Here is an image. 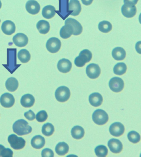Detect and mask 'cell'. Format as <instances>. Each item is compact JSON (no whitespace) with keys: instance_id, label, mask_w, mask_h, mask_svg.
Returning <instances> with one entry per match:
<instances>
[{"instance_id":"4","label":"cell","mask_w":141,"mask_h":160,"mask_svg":"<svg viewBox=\"0 0 141 160\" xmlns=\"http://www.w3.org/2000/svg\"><path fill=\"white\" fill-rule=\"evenodd\" d=\"M7 140L11 147L14 150H21L25 147L26 144V140L23 138L19 137L16 134L10 135Z\"/></svg>"},{"instance_id":"41","label":"cell","mask_w":141,"mask_h":160,"mask_svg":"<svg viewBox=\"0 0 141 160\" xmlns=\"http://www.w3.org/2000/svg\"><path fill=\"white\" fill-rule=\"evenodd\" d=\"M82 3L85 6H89L92 4L93 0H82Z\"/></svg>"},{"instance_id":"31","label":"cell","mask_w":141,"mask_h":160,"mask_svg":"<svg viewBox=\"0 0 141 160\" xmlns=\"http://www.w3.org/2000/svg\"><path fill=\"white\" fill-rule=\"evenodd\" d=\"M99 30L103 33H109L112 29V24L107 21H103L99 22L98 26Z\"/></svg>"},{"instance_id":"7","label":"cell","mask_w":141,"mask_h":160,"mask_svg":"<svg viewBox=\"0 0 141 160\" xmlns=\"http://www.w3.org/2000/svg\"><path fill=\"white\" fill-rule=\"evenodd\" d=\"M86 72L89 78L91 79H96L100 76L101 70L99 65L92 63L87 66L86 69Z\"/></svg>"},{"instance_id":"5","label":"cell","mask_w":141,"mask_h":160,"mask_svg":"<svg viewBox=\"0 0 141 160\" xmlns=\"http://www.w3.org/2000/svg\"><path fill=\"white\" fill-rule=\"evenodd\" d=\"M55 97L58 102L62 103L65 102L69 100L70 97V91L69 88L65 86L59 87L56 90Z\"/></svg>"},{"instance_id":"44","label":"cell","mask_w":141,"mask_h":160,"mask_svg":"<svg viewBox=\"0 0 141 160\" xmlns=\"http://www.w3.org/2000/svg\"><path fill=\"white\" fill-rule=\"evenodd\" d=\"M140 157H141V155H140Z\"/></svg>"},{"instance_id":"21","label":"cell","mask_w":141,"mask_h":160,"mask_svg":"<svg viewBox=\"0 0 141 160\" xmlns=\"http://www.w3.org/2000/svg\"><path fill=\"white\" fill-rule=\"evenodd\" d=\"M73 34V27L70 24H65L60 30V36L63 39H67Z\"/></svg>"},{"instance_id":"22","label":"cell","mask_w":141,"mask_h":160,"mask_svg":"<svg viewBox=\"0 0 141 160\" xmlns=\"http://www.w3.org/2000/svg\"><path fill=\"white\" fill-rule=\"evenodd\" d=\"M35 99L32 95L26 94L23 95L21 100V103L24 108H31L35 104Z\"/></svg>"},{"instance_id":"27","label":"cell","mask_w":141,"mask_h":160,"mask_svg":"<svg viewBox=\"0 0 141 160\" xmlns=\"http://www.w3.org/2000/svg\"><path fill=\"white\" fill-rule=\"evenodd\" d=\"M55 150L57 155L63 156L68 153L69 151V146L65 142H60L57 145Z\"/></svg>"},{"instance_id":"38","label":"cell","mask_w":141,"mask_h":160,"mask_svg":"<svg viewBox=\"0 0 141 160\" xmlns=\"http://www.w3.org/2000/svg\"><path fill=\"white\" fill-rule=\"evenodd\" d=\"M24 116L26 119H27L29 121H33L36 118L35 114L32 110H29L27 112L24 113Z\"/></svg>"},{"instance_id":"35","label":"cell","mask_w":141,"mask_h":160,"mask_svg":"<svg viewBox=\"0 0 141 160\" xmlns=\"http://www.w3.org/2000/svg\"><path fill=\"white\" fill-rule=\"evenodd\" d=\"M13 152L9 148H6L3 145H0V157H12Z\"/></svg>"},{"instance_id":"9","label":"cell","mask_w":141,"mask_h":160,"mask_svg":"<svg viewBox=\"0 0 141 160\" xmlns=\"http://www.w3.org/2000/svg\"><path fill=\"white\" fill-rule=\"evenodd\" d=\"M109 87L112 91L115 93L121 92L124 88V82L121 78L115 77L109 81Z\"/></svg>"},{"instance_id":"40","label":"cell","mask_w":141,"mask_h":160,"mask_svg":"<svg viewBox=\"0 0 141 160\" xmlns=\"http://www.w3.org/2000/svg\"><path fill=\"white\" fill-rule=\"evenodd\" d=\"M139 0H124V4L127 3V4H131L133 5H136Z\"/></svg>"},{"instance_id":"1","label":"cell","mask_w":141,"mask_h":160,"mask_svg":"<svg viewBox=\"0 0 141 160\" xmlns=\"http://www.w3.org/2000/svg\"><path fill=\"white\" fill-rule=\"evenodd\" d=\"M14 132L18 135H25L31 132L32 128L24 119H19L16 121L12 126Z\"/></svg>"},{"instance_id":"24","label":"cell","mask_w":141,"mask_h":160,"mask_svg":"<svg viewBox=\"0 0 141 160\" xmlns=\"http://www.w3.org/2000/svg\"><path fill=\"white\" fill-rule=\"evenodd\" d=\"M112 55L116 61H122L126 56L125 50L121 47H116L112 50Z\"/></svg>"},{"instance_id":"33","label":"cell","mask_w":141,"mask_h":160,"mask_svg":"<svg viewBox=\"0 0 141 160\" xmlns=\"http://www.w3.org/2000/svg\"><path fill=\"white\" fill-rule=\"evenodd\" d=\"M95 153L97 157H105L108 154V149L104 145H99L95 148Z\"/></svg>"},{"instance_id":"13","label":"cell","mask_w":141,"mask_h":160,"mask_svg":"<svg viewBox=\"0 0 141 160\" xmlns=\"http://www.w3.org/2000/svg\"><path fill=\"white\" fill-rule=\"evenodd\" d=\"M72 68V64L70 61L67 59H62L57 63V69L62 73H68L70 71Z\"/></svg>"},{"instance_id":"8","label":"cell","mask_w":141,"mask_h":160,"mask_svg":"<svg viewBox=\"0 0 141 160\" xmlns=\"http://www.w3.org/2000/svg\"><path fill=\"white\" fill-rule=\"evenodd\" d=\"M82 11V6L78 0H70L68 5V12L73 16H77Z\"/></svg>"},{"instance_id":"26","label":"cell","mask_w":141,"mask_h":160,"mask_svg":"<svg viewBox=\"0 0 141 160\" xmlns=\"http://www.w3.org/2000/svg\"><path fill=\"white\" fill-rule=\"evenodd\" d=\"M36 28L40 33L45 35L49 32L50 30V24L46 21L41 20L38 22Z\"/></svg>"},{"instance_id":"34","label":"cell","mask_w":141,"mask_h":160,"mask_svg":"<svg viewBox=\"0 0 141 160\" xmlns=\"http://www.w3.org/2000/svg\"><path fill=\"white\" fill-rule=\"evenodd\" d=\"M128 138L133 143H138L141 140L140 134L136 131H131L128 134Z\"/></svg>"},{"instance_id":"45","label":"cell","mask_w":141,"mask_h":160,"mask_svg":"<svg viewBox=\"0 0 141 160\" xmlns=\"http://www.w3.org/2000/svg\"><path fill=\"white\" fill-rule=\"evenodd\" d=\"M0 22H1V20H0Z\"/></svg>"},{"instance_id":"28","label":"cell","mask_w":141,"mask_h":160,"mask_svg":"<svg viewBox=\"0 0 141 160\" xmlns=\"http://www.w3.org/2000/svg\"><path fill=\"white\" fill-rule=\"evenodd\" d=\"M71 134L73 138L77 140L82 139L85 135L84 129L79 126H76L73 127L71 131Z\"/></svg>"},{"instance_id":"6","label":"cell","mask_w":141,"mask_h":160,"mask_svg":"<svg viewBox=\"0 0 141 160\" xmlns=\"http://www.w3.org/2000/svg\"><path fill=\"white\" fill-rule=\"evenodd\" d=\"M46 47L50 53H56L61 48V42L57 38L52 37L47 41Z\"/></svg>"},{"instance_id":"11","label":"cell","mask_w":141,"mask_h":160,"mask_svg":"<svg viewBox=\"0 0 141 160\" xmlns=\"http://www.w3.org/2000/svg\"><path fill=\"white\" fill-rule=\"evenodd\" d=\"M0 103L4 108H11L15 103L14 97L11 93H5L0 97Z\"/></svg>"},{"instance_id":"39","label":"cell","mask_w":141,"mask_h":160,"mask_svg":"<svg viewBox=\"0 0 141 160\" xmlns=\"http://www.w3.org/2000/svg\"><path fill=\"white\" fill-rule=\"evenodd\" d=\"M135 48L137 53L141 54V41H139L136 43Z\"/></svg>"},{"instance_id":"14","label":"cell","mask_w":141,"mask_h":160,"mask_svg":"<svg viewBox=\"0 0 141 160\" xmlns=\"http://www.w3.org/2000/svg\"><path fill=\"white\" fill-rule=\"evenodd\" d=\"M125 129L121 122H114L109 128V132L110 134L115 137H120L125 132Z\"/></svg>"},{"instance_id":"10","label":"cell","mask_w":141,"mask_h":160,"mask_svg":"<svg viewBox=\"0 0 141 160\" xmlns=\"http://www.w3.org/2000/svg\"><path fill=\"white\" fill-rule=\"evenodd\" d=\"M137 12V8L135 5L125 3L121 7L122 14L127 18H133Z\"/></svg>"},{"instance_id":"16","label":"cell","mask_w":141,"mask_h":160,"mask_svg":"<svg viewBox=\"0 0 141 160\" xmlns=\"http://www.w3.org/2000/svg\"><path fill=\"white\" fill-rule=\"evenodd\" d=\"M26 8L28 13L32 15H36L40 11V5L35 0H29L26 2Z\"/></svg>"},{"instance_id":"42","label":"cell","mask_w":141,"mask_h":160,"mask_svg":"<svg viewBox=\"0 0 141 160\" xmlns=\"http://www.w3.org/2000/svg\"><path fill=\"white\" fill-rule=\"evenodd\" d=\"M139 23L141 24V13L139 15Z\"/></svg>"},{"instance_id":"19","label":"cell","mask_w":141,"mask_h":160,"mask_svg":"<svg viewBox=\"0 0 141 160\" xmlns=\"http://www.w3.org/2000/svg\"><path fill=\"white\" fill-rule=\"evenodd\" d=\"M89 102L92 107H99L102 104L103 97L99 93H93L89 95Z\"/></svg>"},{"instance_id":"23","label":"cell","mask_w":141,"mask_h":160,"mask_svg":"<svg viewBox=\"0 0 141 160\" xmlns=\"http://www.w3.org/2000/svg\"><path fill=\"white\" fill-rule=\"evenodd\" d=\"M56 11L54 6L51 5L46 6L42 10V15L45 19H50L54 17L56 15Z\"/></svg>"},{"instance_id":"17","label":"cell","mask_w":141,"mask_h":160,"mask_svg":"<svg viewBox=\"0 0 141 160\" xmlns=\"http://www.w3.org/2000/svg\"><path fill=\"white\" fill-rule=\"evenodd\" d=\"M65 24H70L73 27V35H79L83 32V27L77 20L72 18H68L65 21Z\"/></svg>"},{"instance_id":"2","label":"cell","mask_w":141,"mask_h":160,"mask_svg":"<svg viewBox=\"0 0 141 160\" xmlns=\"http://www.w3.org/2000/svg\"><path fill=\"white\" fill-rule=\"evenodd\" d=\"M94 122L99 126L106 124L109 121V115L103 109H96L92 116Z\"/></svg>"},{"instance_id":"25","label":"cell","mask_w":141,"mask_h":160,"mask_svg":"<svg viewBox=\"0 0 141 160\" xmlns=\"http://www.w3.org/2000/svg\"><path fill=\"white\" fill-rule=\"evenodd\" d=\"M6 88L7 90L11 92H15L19 87V82L14 78H10L7 80H6Z\"/></svg>"},{"instance_id":"37","label":"cell","mask_w":141,"mask_h":160,"mask_svg":"<svg viewBox=\"0 0 141 160\" xmlns=\"http://www.w3.org/2000/svg\"><path fill=\"white\" fill-rule=\"evenodd\" d=\"M54 156L53 151L49 148L43 149L41 152V157H53Z\"/></svg>"},{"instance_id":"15","label":"cell","mask_w":141,"mask_h":160,"mask_svg":"<svg viewBox=\"0 0 141 160\" xmlns=\"http://www.w3.org/2000/svg\"><path fill=\"white\" fill-rule=\"evenodd\" d=\"M110 150L113 153H120L123 150V144L118 139L112 138L108 142Z\"/></svg>"},{"instance_id":"32","label":"cell","mask_w":141,"mask_h":160,"mask_svg":"<svg viewBox=\"0 0 141 160\" xmlns=\"http://www.w3.org/2000/svg\"><path fill=\"white\" fill-rule=\"evenodd\" d=\"M54 127L51 123H46L43 126L42 128V133L43 135L47 137L52 135L54 132Z\"/></svg>"},{"instance_id":"43","label":"cell","mask_w":141,"mask_h":160,"mask_svg":"<svg viewBox=\"0 0 141 160\" xmlns=\"http://www.w3.org/2000/svg\"><path fill=\"white\" fill-rule=\"evenodd\" d=\"M1 6H2V3H1V1H0V9L1 8Z\"/></svg>"},{"instance_id":"29","label":"cell","mask_w":141,"mask_h":160,"mask_svg":"<svg viewBox=\"0 0 141 160\" xmlns=\"http://www.w3.org/2000/svg\"><path fill=\"white\" fill-rule=\"evenodd\" d=\"M127 66L124 62H119L115 65L113 68V72L118 76H122L126 73Z\"/></svg>"},{"instance_id":"20","label":"cell","mask_w":141,"mask_h":160,"mask_svg":"<svg viewBox=\"0 0 141 160\" xmlns=\"http://www.w3.org/2000/svg\"><path fill=\"white\" fill-rule=\"evenodd\" d=\"M31 145L35 149H41L45 145V138L40 135H36L31 139Z\"/></svg>"},{"instance_id":"30","label":"cell","mask_w":141,"mask_h":160,"mask_svg":"<svg viewBox=\"0 0 141 160\" xmlns=\"http://www.w3.org/2000/svg\"><path fill=\"white\" fill-rule=\"evenodd\" d=\"M17 57L21 62L27 63L30 60L31 55L28 50L26 49H23L19 52V53L17 54Z\"/></svg>"},{"instance_id":"36","label":"cell","mask_w":141,"mask_h":160,"mask_svg":"<svg viewBox=\"0 0 141 160\" xmlns=\"http://www.w3.org/2000/svg\"><path fill=\"white\" fill-rule=\"evenodd\" d=\"M48 117V116L46 111L45 110H42L37 113V114L36 115V119L39 122H43L47 120Z\"/></svg>"},{"instance_id":"18","label":"cell","mask_w":141,"mask_h":160,"mask_svg":"<svg viewBox=\"0 0 141 160\" xmlns=\"http://www.w3.org/2000/svg\"><path fill=\"white\" fill-rule=\"evenodd\" d=\"M2 32L7 35H11L16 31V26L14 23L11 21H6L3 22L1 26Z\"/></svg>"},{"instance_id":"12","label":"cell","mask_w":141,"mask_h":160,"mask_svg":"<svg viewBox=\"0 0 141 160\" xmlns=\"http://www.w3.org/2000/svg\"><path fill=\"white\" fill-rule=\"evenodd\" d=\"M12 41L17 47H24L28 44V38L26 35L22 33H19L14 36Z\"/></svg>"},{"instance_id":"3","label":"cell","mask_w":141,"mask_h":160,"mask_svg":"<svg viewBox=\"0 0 141 160\" xmlns=\"http://www.w3.org/2000/svg\"><path fill=\"white\" fill-rule=\"evenodd\" d=\"M92 57V54L89 50H83L80 53L79 56L75 59V64L78 68H82L91 60Z\"/></svg>"}]
</instances>
